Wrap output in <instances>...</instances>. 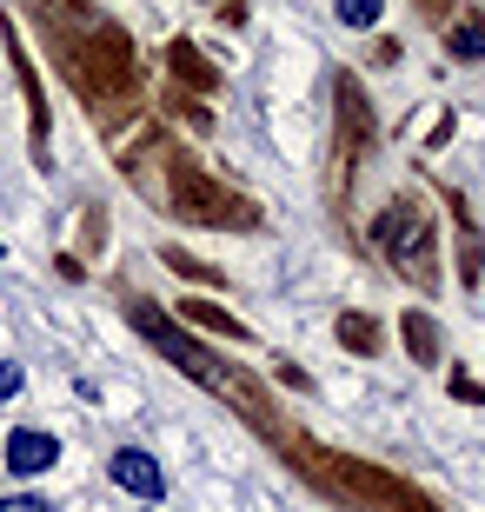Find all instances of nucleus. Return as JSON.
<instances>
[{
	"instance_id": "nucleus-1",
	"label": "nucleus",
	"mask_w": 485,
	"mask_h": 512,
	"mask_svg": "<svg viewBox=\"0 0 485 512\" xmlns=\"http://www.w3.org/2000/svg\"><path fill=\"white\" fill-rule=\"evenodd\" d=\"M120 167H127L133 193L153 200L160 213H180V220H193V227H233V233L260 227V207H253L233 180H213L200 160H187L167 127H147L127 153H120Z\"/></svg>"
},
{
	"instance_id": "nucleus-2",
	"label": "nucleus",
	"mask_w": 485,
	"mask_h": 512,
	"mask_svg": "<svg viewBox=\"0 0 485 512\" xmlns=\"http://www.w3.org/2000/svg\"><path fill=\"white\" fill-rule=\"evenodd\" d=\"M260 433L273 439V453H280L319 499H333V506H346V512H446L426 486H412V479H399L392 466H373V459H359V453L319 446L313 433H299L293 419H280V413L266 419Z\"/></svg>"
},
{
	"instance_id": "nucleus-3",
	"label": "nucleus",
	"mask_w": 485,
	"mask_h": 512,
	"mask_svg": "<svg viewBox=\"0 0 485 512\" xmlns=\"http://www.w3.org/2000/svg\"><path fill=\"white\" fill-rule=\"evenodd\" d=\"M373 247L392 273H406L419 293H439V233H432V213L412 200V193H392L386 207L373 213Z\"/></svg>"
},
{
	"instance_id": "nucleus-4",
	"label": "nucleus",
	"mask_w": 485,
	"mask_h": 512,
	"mask_svg": "<svg viewBox=\"0 0 485 512\" xmlns=\"http://www.w3.org/2000/svg\"><path fill=\"white\" fill-rule=\"evenodd\" d=\"M333 107H339V140H333V193L339 207H346V193H353V173L359 160L379 147V114L373 100H366V87H359V74H333Z\"/></svg>"
},
{
	"instance_id": "nucleus-5",
	"label": "nucleus",
	"mask_w": 485,
	"mask_h": 512,
	"mask_svg": "<svg viewBox=\"0 0 485 512\" xmlns=\"http://www.w3.org/2000/svg\"><path fill=\"white\" fill-rule=\"evenodd\" d=\"M120 306H127V320L140 326V340H147L153 353H160V360H173L180 373H187V380L213 386V373H220V360H213V353H206L200 340H187V326L173 320L167 306H153L147 293H120Z\"/></svg>"
},
{
	"instance_id": "nucleus-6",
	"label": "nucleus",
	"mask_w": 485,
	"mask_h": 512,
	"mask_svg": "<svg viewBox=\"0 0 485 512\" xmlns=\"http://www.w3.org/2000/svg\"><path fill=\"white\" fill-rule=\"evenodd\" d=\"M0 40H7V60H14L20 94H27V140H34V160L47 167V160H54V147H47V133H54V114H47V94H40L34 60H27V47H20V20H0Z\"/></svg>"
},
{
	"instance_id": "nucleus-7",
	"label": "nucleus",
	"mask_w": 485,
	"mask_h": 512,
	"mask_svg": "<svg viewBox=\"0 0 485 512\" xmlns=\"http://www.w3.org/2000/svg\"><path fill=\"white\" fill-rule=\"evenodd\" d=\"M107 473H113V486H120L127 499H147V506L167 499V473H160V459H153L147 446H120V453L107 459Z\"/></svg>"
},
{
	"instance_id": "nucleus-8",
	"label": "nucleus",
	"mask_w": 485,
	"mask_h": 512,
	"mask_svg": "<svg viewBox=\"0 0 485 512\" xmlns=\"http://www.w3.org/2000/svg\"><path fill=\"white\" fill-rule=\"evenodd\" d=\"M446 213H452V247H459V286H479L485 280V227L472 220L466 193H446Z\"/></svg>"
},
{
	"instance_id": "nucleus-9",
	"label": "nucleus",
	"mask_w": 485,
	"mask_h": 512,
	"mask_svg": "<svg viewBox=\"0 0 485 512\" xmlns=\"http://www.w3.org/2000/svg\"><path fill=\"white\" fill-rule=\"evenodd\" d=\"M167 74H173V87H180V94H193V100L220 94V67H213L193 40H180V34L167 40Z\"/></svg>"
},
{
	"instance_id": "nucleus-10",
	"label": "nucleus",
	"mask_w": 485,
	"mask_h": 512,
	"mask_svg": "<svg viewBox=\"0 0 485 512\" xmlns=\"http://www.w3.org/2000/svg\"><path fill=\"white\" fill-rule=\"evenodd\" d=\"M7 466H14V479L54 473L60 466V439L47 433V426H20V433H7Z\"/></svg>"
},
{
	"instance_id": "nucleus-11",
	"label": "nucleus",
	"mask_w": 485,
	"mask_h": 512,
	"mask_svg": "<svg viewBox=\"0 0 485 512\" xmlns=\"http://www.w3.org/2000/svg\"><path fill=\"white\" fill-rule=\"evenodd\" d=\"M173 320H180V326H200V333H220V340H233V346L253 340V326L233 320V313H226V306H213V300H180V306H173Z\"/></svg>"
},
{
	"instance_id": "nucleus-12",
	"label": "nucleus",
	"mask_w": 485,
	"mask_h": 512,
	"mask_svg": "<svg viewBox=\"0 0 485 512\" xmlns=\"http://www.w3.org/2000/svg\"><path fill=\"white\" fill-rule=\"evenodd\" d=\"M333 340L353 353V360H379V346H386V326L373 320V313H359V306H346L333 320Z\"/></svg>"
},
{
	"instance_id": "nucleus-13",
	"label": "nucleus",
	"mask_w": 485,
	"mask_h": 512,
	"mask_svg": "<svg viewBox=\"0 0 485 512\" xmlns=\"http://www.w3.org/2000/svg\"><path fill=\"white\" fill-rule=\"evenodd\" d=\"M399 340H406L412 366H439V360H446V346H439V326H432V313H426V306L399 313Z\"/></svg>"
},
{
	"instance_id": "nucleus-14",
	"label": "nucleus",
	"mask_w": 485,
	"mask_h": 512,
	"mask_svg": "<svg viewBox=\"0 0 485 512\" xmlns=\"http://www.w3.org/2000/svg\"><path fill=\"white\" fill-rule=\"evenodd\" d=\"M160 266H167V273H180V280H193V286H226V273L213 260H200V253H187V247H160Z\"/></svg>"
},
{
	"instance_id": "nucleus-15",
	"label": "nucleus",
	"mask_w": 485,
	"mask_h": 512,
	"mask_svg": "<svg viewBox=\"0 0 485 512\" xmlns=\"http://www.w3.org/2000/svg\"><path fill=\"white\" fill-rule=\"evenodd\" d=\"M446 54L452 60H485V14H466L446 27Z\"/></svg>"
},
{
	"instance_id": "nucleus-16",
	"label": "nucleus",
	"mask_w": 485,
	"mask_h": 512,
	"mask_svg": "<svg viewBox=\"0 0 485 512\" xmlns=\"http://www.w3.org/2000/svg\"><path fill=\"white\" fill-rule=\"evenodd\" d=\"M167 107H173V120H187L193 133H213V114H206V100H193V94H180V87H167Z\"/></svg>"
},
{
	"instance_id": "nucleus-17",
	"label": "nucleus",
	"mask_w": 485,
	"mask_h": 512,
	"mask_svg": "<svg viewBox=\"0 0 485 512\" xmlns=\"http://www.w3.org/2000/svg\"><path fill=\"white\" fill-rule=\"evenodd\" d=\"M333 14H339V27H359V34H366V27L386 14V0H339Z\"/></svg>"
},
{
	"instance_id": "nucleus-18",
	"label": "nucleus",
	"mask_w": 485,
	"mask_h": 512,
	"mask_svg": "<svg viewBox=\"0 0 485 512\" xmlns=\"http://www.w3.org/2000/svg\"><path fill=\"white\" fill-rule=\"evenodd\" d=\"M80 247L87 253L107 247V207H87V220H80Z\"/></svg>"
},
{
	"instance_id": "nucleus-19",
	"label": "nucleus",
	"mask_w": 485,
	"mask_h": 512,
	"mask_svg": "<svg viewBox=\"0 0 485 512\" xmlns=\"http://www.w3.org/2000/svg\"><path fill=\"white\" fill-rule=\"evenodd\" d=\"M446 380H452V399H459V406H485V386H479V380H472L466 366H452Z\"/></svg>"
},
{
	"instance_id": "nucleus-20",
	"label": "nucleus",
	"mask_w": 485,
	"mask_h": 512,
	"mask_svg": "<svg viewBox=\"0 0 485 512\" xmlns=\"http://www.w3.org/2000/svg\"><path fill=\"white\" fill-rule=\"evenodd\" d=\"M0 512H60V506L40 499V493H20V499H0Z\"/></svg>"
},
{
	"instance_id": "nucleus-21",
	"label": "nucleus",
	"mask_w": 485,
	"mask_h": 512,
	"mask_svg": "<svg viewBox=\"0 0 485 512\" xmlns=\"http://www.w3.org/2000/svg\"><path fill=\"white\" fill-rule=\"evenodd\" d=\"M273 380H280V386H293V393H306V386H313V380H306V366H293V360H280V366H273Z\"/></svg>"
},
{
	"instance_id": "nucleus-22",
	"label": "nucleus",
	"mask_w": 485,
	"mask_h": 512,
	"mask_svg": "<svg viewBox=\"0 0 485 512\" xmlns=\"http://www.w3.org/2000/svg\"><path fill=\"white\" fill-rule=\"evenodd\" d=\"M412 7H419V14H426V20H439V27H446V20H452V0H412Z\"/></svg>"
},
{
	"instance_id": "nucleus-23",
	"label": "nucleus",
	"mask_w": 485,
	"mask_h": 512,
	"mask_svg": "<svg viewBox=\"0 0 485 512\" xmlns=\"http://www.w3.org/2000/svg\"><path fill=\"white\" fill-rule=\"evenodd\" d=\"M14 393H20V366L0 360V399H14Z\"/></svg>"
},
{
	"instance_id": "nucleus-24",
	"label": "nucleus",
	"mask_w": 485,
	"mask_h": 512,
	"mask_svg": "<svg viewBox=\"0 0 485 512\" xmlns=\"http://www.w3.org/2000/svg\"><path fill=\"white\" fill-rule=\"evenodd\" d=\"M60 273H67V280L80 286V280H87V260H80V253H60Z\"/></svg>"
},
{
	"instance_id": "nucleus-25",
	"label": "nucleus",
	"mask_w": 485,
	"mask_h": 512,
	"mask_svg": "<svg viewBox=\"0 0 485 512\" xmlns=\"http://www.w3.org/2000/svg\"><path fill=\"white\" fill-rule=\"evenodd\" d=\"M220 20L226 27H246V0H220Z\"/></svg>"
},
{
	"instance_id": "nucleus-26",
	"label": "nucleus",
	"mask_w": 485,
	"mask_h": 512,
	"mask_svg": "<svg viewBox=\"0 0 485 512\" xmlns=\"http://www.w3.org/2000/svg\"><path fill=\"white\" fill-rule=\"evenodd\" d=\"M0 260H7V240H0Z\"/></svg>"
}]
</instances>
